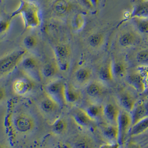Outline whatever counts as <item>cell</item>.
I'll return each mask as SVG.
<instances>
[{
  "label": "cell",
  "mask_w": 148,
  "mask_h": 148,
  "mask_svg": "<svg viewBox=\"0 0 148 148\" xmlns=\"http://www.w3.org/2000/svg\"><path fill=\"white\" fill-rule=\"evenodd\" d=\"M21 14L24 22L25 29L35 28L40 26V20L39 16V8L33 2L20 0L19 7L13 12L11 18Z\"/></svg>",
  "instance_id": "6da1fadb"
},
{
  "label": "cell",
  "mask_w": 148,
  "mask_h": 148,
  "mask_svg": "<svg viewBox=\"0 0 148 148\" xmlns=\"http://www.w3.org/2000/svg\"><path fill=\"white\" fill-rule=\"evenodd\" d=\"M79 94L74 88L72 86H66V99L67 103H74L78 101Z\"/></svg>",
  "instance_id": "d4e9b609"
},
{
  "label": "cell",
  "mask_w": 148,
  "mask_h": 148,
  "mask_svg": "<svg viewBox=\"0 0 148 148\" xmlns=\"http://www.w3.org/2000/svg\"><path fill=\"white\" fill-rule=\"evenodd\" d=\"M113 73L114 77L121 78L126 73V67L121 62H115L113 63Z\"/></svg>",
  "instance_id": "4316f807"
},
{
  "label": "cell",
  "mask_w": 148,
  "mask_h": 148,
  "mask_svg": "<svg viewBox=\"0 0 148 148\" xmlns=\"http://www.w3.org/2000/svg\"><path fill=\"white\" fill-rule=\"evenodd\" d=\"M66 86L62 80H57L48 83L45 88L47 96L56 101L58 106H63L66 103Z\"/></svg>",
  "instance_id": "7a4b0ae2"
},
{
  "label": "cell",
  "mask_w": 148,
  "mask_h": 148,
  "mask_svg": "<svg viewBox=\"0 0 148 148\" xmlns=\"http://www.w3.org/2000/svg\"><path fill=\"white\" fill-rule=\"evenodd\" d=\"M52 128L53 131L56 134H62L65 132L67 128V124L63 119L60 118L54 121Z\"/></svg>",
  "instance_id": "f1b7e54d"
},
{
  "label": "cell",
  "mask_w": 148,
  "mask_h": 148,
  "mask_svg": "<svg viewBox=\"0 0 148 148\" xmlns=\"http://www.w3.org/2000/svg\"><path fill=\"white\" fill-rule=\"evenodd\" d=\"M91 75V72L89 69L81 68L75 73L74 78L75 81L79 84H84L90 79Z\"/></svg>",
  "instance_id": "7402d4cb"
},
{
  "label": "cell",
  "mask_w": 148,
  "mask_h": 148,
  "mask_svg": "<svg viewBox=\"0 0 148 148\" xmlns=\"http://www.w3.org/2000/svg\"><path fill=\"white\" fill-rule=\"evenodd\" d=\"M112 66L113 63L109 62L101 67L99 73V77L101 81L109 82L113 79L114 75Z\"/></svg>",
  "instance_id": "ffe728a7"
},
{
  "label": "cell",
  "mask_w": 148,
  "mask_h": 148,
  "mask_svg": "<svg viewBox=\"0 0 148 148\" xmlns=\"http://www.w3.org/2000/svg\"><path fill=\"white\" fill-rule=\"evenodd\" d=\"M148 130V117L133 124L130 130L129 135L131 136L141 134Z\"/></svg>",
  "instance_id": "e0dca14e"
},
{
  "label": "cell",
  "mask_w": 148,
  "mask_h": 148,
  "mask_svg": "<svg viewBox=\"0 0 148 148\" xmlns=\"http://www.w3.org/2000/svg\"><path fill=\"white\" fill-rule=\"evenodd\" d=\"M131 17L148 18V0H137L136 1Z\"/></svg>",
  "instance_id": "4fadbf2b"
},
{
  "label": "cell",
  "mask_w": 148,
  "mask_h": 148,
  "mask_svg": "<svg viewBox=\"0 0 148 148\" xmlns=\"http://www.w3.org/2000/svg\"><path fill=\"white\" fill-rule=\"evenodd\" d=\"M86 91L88 95L90 97L96 98L101 95L103 89L99 84L97 82H93L88 86Z\"/></svg>",
  "instance_id": "603a6c76"
},
{
  "label": "cell",
  "mask_w": 148,
  "mask_h": 148,
  "mask_svg": "<svg viewBox=\"0 0 148 148\" xmlns=\"http://www.w3.org/2000/svg\"><path fill=\"white\" fill-rule=\"evenodd\" d=\"M27 53L26 49L14 51L1 58L0 61V72L1 75H6L11 73L21 62Z\"/></svg>",
  "instance_id": "3957f363"
},
{
  "label": "cell",
  "mask_w": 148,
  "mask_h": 148,
  "mask_svg": "<svg viewBox=\"0 0 148 148\" xmlns=\"http://www.w3.org/2000/svg\"><path fill=\"white\" fill-rule=\"evenodd\" d=\"M14 125L16 130L18 132L26 133L34 129L35 123L31 116L26 114H21L15 118Z\"/></svg>",
  "instance_id": "52a82bcc"
},
{
  "label": "cell",
  "mask_w": 148,
  "mask_h": 148,
  "mask_svg": "<svg viewBox=\"0 0 148 148\" xmlns=\"http://www.w3.org/2000/svg\"><path fill=\"white\" fill-rule=\"evenodd\" d=\"M10 26V20H1L0 22V32L4 34L6 32Z\"/></svg>",
  "instance_id": "d6a6232c"
},
{
  "label": "cell",
  "mask_w": 148,
  "mask_h": 148,
  "mask_svg": "<svg viewBox=\"0 0 148 148\" xmlns=\"http://www.w3.org/2000/svg\"><path fill=\"white\" fill-rule=\"evenodd\" d=\"M119 101L121 107L124 110L130 113H132L136 103L134 98L127 92L123 93L120 95Z\"/></svg>",
  "instance_id": "9a60e30c"
},
{
  "label": "cell",
  "mask_w": 148,
  "mask_h": 148,
  "mask_svg": "<svg viewBox=\"0 0 148 148\" xmlns=\"http://www.w3.org/2000/svg\"><path fill=\"white\" fill-rule=\"evenodd\" d=\"M33 82L29 78L20 77L14 81L12 89L14 92L18 95L23 96L29 94L34 89Z\"/></svg>",
  "instance_id": "ba28073f"
},
{
  "label": "cell",
  "mask_w": 148,
  "mask_h": 148,
  "mask_svg": "<svg viewBox=\"0 0 148 148\" xmlns=\"http://www.w3.org/2000/svg\"><path fill=\"white\" fill-rule=\"evenodd\" d=\"M121 111L114 104L109 103L103 109V116L111 124L117 125Z\"/></svg>",
  "instance_id": "30bf717a"
},
{
  "label": "cell",
  "mask_w": 148,
  "mask_h": 148,
  "mask_svg": "<svg viewBox=\"0 0 148 148\" xmlns=\"http://www.w3.org/2000/svg\"><path fill=\"white\" fill-rule=\"evenodd\" d=\"M58 106V104L56 101L48 96L46 98H45L40 102V108L43 113L50 114L56 110Z\"/></svg>",
  "instance_id": "d6986e66"
},
{
  "label": "cell",
  "mask_w": 148,
  "mask_h": 148,
  "mask_svg": "<svg viewBox=\"0 0 148 148\" xmlns=\"http://www.w3.org/2000/svg\"><path fill=\"white\" fill-rule=\"evenodd\" d=\"M104 40L103 34L100 33H95L91 34L88 38V43L91 47L98 48L102 45Z\"/></svg>",
  "instance_id": "83f0119b"
},
{
  "label": "cell",
  "mask_w": 148,
  "mask_h": 148,
  "mask_svg": "<svg viewBox=\"0 0 148 148\" xmlns=\"http://www.w3.org/2000/svg\"><path fill=\"white\" fill-rule=\"evenodd\" d=\"M132 125L133 121L130 113L125 110L121 111L118 121L119 130L118 143L119 144H123L125 143Z\"/></svg>",
  "instance_id": "277c9868"
},
{
  "label": "cell",
  "mask_w": 148,
  "mask_h": 148,
  "mask_svg": "<svg viewBox=\"0 0 148 148\" xmlns=\"http://www.w3.org/2000/svg\"><path fill=\"white\" fill-rule=\"evenodd\" d=\"M20 68L27 76L32 79L39 81L40 79V69L36 59L28 57L21 62Z\"/></svg>",
  "instance_id": "5b68a950"
},
{
  "label": "cell",
  "mask_w": 148,
  "mask_h": 148,
  "mask_svg": "<svg viewBox=\"0 0 148 148\" xmlns=\"http://www.w3.org/2000/svg\"><path fill=\"white\" fill-rule=\"evenodd\" d=\"M72 118L78 125L82 127H86L90 125L92 121H93L86 110L81 109L74 110L72 114Z\"/></svg>",
  "instance_id": "7c38bea8"
},
{
  "label": "cell",
  "mask_w": 148,
  "mask_h": 148,
  "mask_svg": "<svg viewBox=\"0 0 148 148\" xmlns=\"http://www.w3.org/2000/svg\"><path fill=\"white\" fill-rule=\"evenodd\" d=\"M77 147L78 148H88L89 147V144L86 140L85 139H82L81 140H79L77 142V145H76Z\"/></svg>",
  "instance_id": "836d02e7"
},
{
  "label": "cell",
  "mask_w": 148,
  "mask_h": 148,
  "mask_svg": "<svg viewBox=\"0 0 148 148\" xmlns=\"http://www.w3.org/2000/svg\"><path fill=\"white\" fill-rule=\"evenodd\" d=\"M55 57L57 64L63 71L67 70L69 66V58L71 55V48L67 45H58L54 48Z\"/></svg>",
  "instance_id": "8992f818"
},
{
  "label": "cell",
  "mask_w": 148,
  "mask_h": 148,
  "mask_svg": "<svg viewBox=\"0 0 148 148\" xmlns=\"http://www.w3.org/2000/svg\"><path fill=\"white\" fill-rule=\"evenodd\" d=\"M23 44L27 49H33L37 45V40L32 35H28L23 40Z\"/></svg>",
  "instance_id": "1f68e13d"
},
{
  "label": "cell",
  "mask_w": 148,
  "mask_h": 148,
  "mask_svg": "<svg viewBox=\"0 0 148 148\" xmlns=\"http://www.w3.org/2000/svg\"><path fill=\"white\" fill-rule=\"evenodd\" d=\"M90 1L92 2L93 5H94V7L98 6L99 4V0H90Z\"/></svg>",
  "instance_id": "8d00e7d4"
},
{
  "label": "cell",
  "mask_w": 148,
  "mask_h": 148,
  "mask_svg": "<svg viewBox=\"0 0 148 148\" xmlns=\"http://www.w3.org/2000/svg\"><path fill=\"white\" fill-rule=\"evenodd\" d=\"M58 67L57 64L53 62H47L41 68L40 73L46 78H52L57 73Z\"/></svg>",
  "instance_id": "ac0fdd59"
},
{
  "label": "cell",
  "mask_w": 148,
  "mask_h": 148,
  "mask_svg": "<svg viewBox=\"0 0 148 148\" xmlns=\"http://www.w3.org/2000/svg\"><path fill=\"white\" fill-rule=\"evenodd\" d=\"M133 125L142 119L148 117V101H139L136 103L132 112Z\"/></svg>",
  "instance_id": "9c48e42d"
},
{
  "label": "cell",
  "mask_w": 148,
  "mask_h": 148,
  "mask_svg": "<svg viewBox=\"0 0 148 148\" xmlns=\"http://www.w3.org/2000/svg\"><path fill=\"white\" fill-rule=\"evenodd\" d=\"M71 9V4L68 0H56L52 5V10L58 16L67 14Z\"/></svg>",
  "instance_id": "5bb4252c"
},
{
  "label": "cell",
  "mask_w": 148,
  "mask_h": 148,
  "mask_svg": "<svg viewBox=\"0 0 148 148\" xmlns=\"http://www.w3.org/2000/svg\"><path fill=\"white\" fill-rule=\"evenodd\" d=\"M85 18L81 14H77L73 18L72 21V27L75 31H79L84 27L85 25Z\"/></svg>",
  "instance_id": "f546056e"
},
{
  "label": "cell",
  "mask_w": 148,
  "mask_h": 148,
  "mask_svg": "<svg viewBox=\"0 0 148 148\" xmlns=\"http://www.w3.org/2000/svg\"><path fill=\"white\" fill-rule=\"evenodd\" d=\"M143 95L145 97H148V87L146 88L145 91L142 93Z\"/></svg>",
  "instance_id": "74e56055"
},
{
  "label": "cell",
  "mask_w": 148,
  "mask_h": 148,
  "mask_svg": "<svg viewBox=\"0 0 148 148\" xmlns=\"http://www.w3.org/2000/svg\"><path fill=\"white\" fill-rule=\"evenodd\" d=\"M136 60L139 63L148 65V49H142L136 56Z\"/></svg>",
  "instance_id": "4dcf8cb0"
},
{
  "label": "cell",
  "mask_w": 148,
  "mask_h": 148,
  "mask_svg": "<svg viewBox=\"0 0 148 148\" xmlns=\"http://www.w3.org/2000/svg\"><path fill=\"white\" fill-rule=\"evenodd\" d=\"M81 3L89 9H92L94 7L90 0H79Z\"/></svg>",
  "instance_id": "e575fe53"
},
{
  "label": "cell",
  "mask_w": 148,
  "mask_h": 148,
  "mask_svg": "<svg viewBox=\"0 0 148 148\" xmlns=\"http://www.w3.org/2000/svg\"><path fill=\"white\" fill-rule=\"evenodd\" d=\"M103 135L109 141L118 142L119 140V130L117 125L110 124L103 130Z\"/></svg>",
  "instance_id": "2e32d148"
},
{
  "label": "cell",
  "mask_w": 148,
  "mask_h": 148,
  "mask_svg": "<svg viewBox=\"0 0 148 148\" xmlns=\"http://www.w3.org/2000/svg\"><path fill=\"white\" fill-rule=\"evenodd\" d=\"M103 109L104 107L98 105H92L88 107L86 112L89 115V116L94 120L99 117L103 115Z\"/></svg>",
  "instance_id": "484cf974"
},
{
  "label": "cell",
  "mask_w": 148,
  "mask_h": 148,
  "mask_svg": "<svg viewBox=\"0 0 148 148\" xmlns=\"http://www.w3.org/2000/svg\"><path fill=\"white\" fill-rule=\"evenodd\" d=\"M132 18L138 30L142 34H148V18L133 17Z\"/></svg>",
  "instance_id": "cb8c5ba5"
},
{
  "label": "cell",
  "mask_w": 148,
  "mask_h": 148,
  "mask_svg": "<svg viewBox=\"0 0 148 148\" xmlns=\"http://www.w3.org/2000/svg\"><path fill=\"white\" fill-rule=\"evenodd\" d=\"M127 81L132 87L140 94H142L145 91L147 88L144 77L139 73L130 74L127 78Z\"/></svg>",
  "instance_id": "8fae6325"
},
{
  "label": "cell",
  "mask_w": 148,
  "mask_h": 148,
  "mask_svg": "<svg viewBox=\"0 0 148 148\" xmlns=\"http://www.w3.org/2000/svg\"><path fill=\"white\" fill-rule=\"evenodd\" d=\"M5 89H3V88H1L0 89V99L1 101H2L3 99V98L5 97Z\"/></svg>",
  "instance_id": "d590c367"
},
{
  "label": "cell",
  "mask_w": 148,
  "mask_h": 148,
  "mask_svg": "<svg viewBox=\"0 0 148 148\" xmlns=\"http://www.w3.org/2000/svg\"><path fill=\"white\" fill-rule=\"evenodd\" d=\"M119 41L122 47H130L134 45L136 41V37L132 32H127L121 34Z\"/></svg>",
  "instance_id": "44dd1931"
}]
</instances>
